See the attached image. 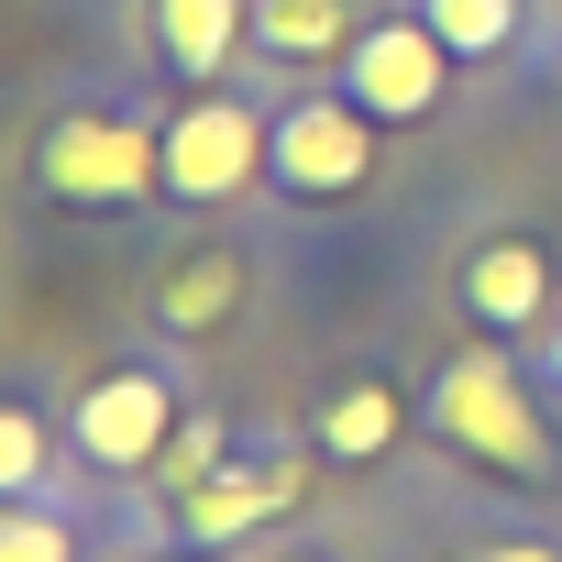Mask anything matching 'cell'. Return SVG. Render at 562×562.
I'll return each instance as SVG.
<instances>
[{
    "label": "cell",
    "instance_id": "cell-1",
    "mask_svg": "<svg viewBox=\"0 0 562 562\" xmlns=\"http://www.w3.org/2000/svg\"><path fill=\"white\" fill-rule=\"evenodd\" d=\"M419 408H430V430H441L463 463L518 474V485H551V430H540V397H529V375H518L507 353H452Z\"/></svg>",
    "mask_w": 562,
    "mask_h": 562
},
{
    "label": "cell",
    "instance_id": "cell-2",
    "mask_svg": "<svg viewBox=\"0 0 562 562\" xmlns=\"http://www.w3.org/2000/svg\"><path fill=\"white\" fill-rule=\"evenodd\" d=\"M188 408H199V397L177 386V364H111V375L78 386V408H67V452H78L89 474H155V452L177 441Z\"/></svg>",
    "mask_w": 562,
    "mask_h": 562
},
{
    "label": "cell",
    "instance_id": "cell-3",
    "mask_svg": "<svg viewBox=\"0 0 562 562\" xmlns=\"http://www.w3.org/2000/svg\"><path fill=\"white\" fill-rule=\"evenodd\" d=\"M34 188L67 199V210H133V199L166 188V133L111 122V111H67V122L34 144Z\"/></svg>",
    "mask_w": 562,
    "mask_h": 562
},
{
    "label": "cell",
    "instance_id": "cell-4",
    "mask_svg": "<svg viewBox=\"0 0 562 562\" xmlns=\"http://www.w3.org/2000/svg\"><path fill=\"white\" fill-rule=\"evenodd\" d=\"M265 166H276L288 199H353L364 166H375V111L364 100H299V111H276Z\"/></svg>",
    "mask_w": 562,
    "mask_h": 562
},
{
    "label": "cell",
    "instance_id": "cell-5",
    "mask_svg": "<svg viewBox=\"0 0 562 562\" xmlns=\"http://www.w3.org/2000/svg\"><path fill=\"white\" fill-rule=\"evenodd\" d=\"M299 496H310V463H299V452H276V441H265V452H221V463L177 496V529H188L199 551H232V540H254L265 518H288Z\"/></svg>",
    "mask_w": 562,
    "mask_h": 562
},
{
    "label": "cell",
    "instance_id": "cell-6",
    "mask_svg": "<svg viewBox=\"0 0 562 562\" xmlns=\"http://www.w3.org/2000/svg\"><path fill=\"white\" fill-rule=\"evenodd\" d=\"M265 133L276 122H254L243 100H188L177 122H166V188L177 199H243L254 188V166H265Z\"/></svg>",
    "mask_w": 562,
    "mask_h": 562
},
{
    "label": "cell",
    "instance_id": "cell-7",
    "mask_svg": "<svg viewBox=\"0 0 562 562\" xmlns=\"http://www.w3.org/2000/svg\"><path fill=\"white\" fill-rule=\"evenodd\" d=\"M441 34L430 23H375V34H353V100L375 111V122H430L441 111Z\"/></svg>",
    "mask_w": 562,
    "mask_h": 562
},
{
    "label": "cell",
    "instance_id": "cell-8",
    "mask_svg": "<svg viewBox=\"0 0 562 562\" xmlns=\"http://www.w3.org/2000/svg\"><path fill=\"white\" fill-rule=\"evenodd\" d=\"M540 310H551V254H540L529 232H496V243L463 254V321H474V331L507 342V331H529Z\"/></svg>",
    "mask_w": 562,
    "mask_h": 562
},
{
    "label": "cell",
    "instance_id": "cell-9",
    "mask_svg": "<svg viewBox=\"0 0 562 562\" xmlns=\"http://www.w3.org/2000/svg\"><path fill=\"white\" fill-rule=\"evenodd\" d=\"M397 430H408V397H397L386 375H353V386L321 397V452H331V463H386Z\"/></svg>",
    "mask_w": 562,
    "mask_h": 562
},
{
    "label": "cell",
    "instance_id": "cell-10",
    "mask_svg": "<svg viewBox=\"0 0 562 562\" xmlns=\"http://www.w3.org/2000/svg\"><path fill=\"white\" fill-rule=\"evenodd\" d=\"M232 310H243V265L232 254H188V265H166V288H155L166 331H221Z\"/></svg>",
    "mask_w": 562,
    "mask_h": 562
},
{
    "label": "cell",
    "instance_id": "cell-11",
    "mask_svg": "<svg viewBox=\"0 0 562 562\" xmlns=\"http://www.w3.org/2000/svg\"><path fill=\"white\" fill-rule=\"evenodd\" d=\"M155 12H166L177 78H221V56H232V34H243V0H155Z\"/></svg>",
    "mask_w": 562,
    "mask_h": 562
},
{
    "label": "cell",
    "instance_id": "cell-12",
    "mask_svg": "<svg viewBox=\"0 0 562 562\" xmlns=\"http://www.w3.org/2000/svg\"><path fill=\"white\" fill-rule=\"evenodd\" d=\"M45 474H56V419L34 397H0V507L45 496Z\"/></svg>",
    "mask_w": 562,
    "mask_h": 562
},
{
    "label": "cell",
    "instance_id": "cell-13",
    "mask_svg": "<svg viewBox=\"0 0 562 562\" xmlns=\"http://www.w3.org/2000/svg\"><path fill=\"white\" fill-rule=\"evenodd\" d=\"M89 540H78V518L56 507V496H12L0 507V562H78Z\"/></svg>",
    "mask_w": 562,
    "mask_h": 562
},
{
    "label": "cell",
    "instance_id": "cell-14",
    "mask_svg": "<svg viewBox=\"0 0 562 562\" xmlns=\"http://www.w3.org/2000/svg\"><path fill=\"white\" fill-rule=\"evenodd\" d=\"M221 452H232V419H221V408H188V419H177V441L155 452V474H144V485H166V496H188V485H199V474H210Z\"/></svg>",
    "mask_w": 562,
    "mask_h": 562
},
{
    "label": "cell",
    "instance_id": "cell-15",
    "mask_svg": "<svg viewBox=\"0 0 562 562\" xmlns=\"http://www.w3.org/2000/svg\"><path fill=\"white\" fill-rule=\"evenodd\" d=\"M430 34H441L452 56H496V45L518 34V0H430Z\"/></svg>",
    "mask_w": 562,
    "mask_h": 562
},
{
    "label": "cell",
    "instance_id": "cell-16",
    "mask_svg": "<svg viewBox=\"0 0 562 562\" xmlns=\"http://www.w3.org/2000/svg\"><path fill=\"white\" fill-rule=\"evenodd\" d=\"M265 45H288V56H331V45H342V12H331V0H265Z\"/></svg>",
    "mask_w": 562,
    "mask_h": 562
},
{
    "label": "cell",
    "instance_id": "cell-17",
    "mask_svg": "<svg viewBox=\"0 0 562 562\" xmlns=\"http://www.w3.org/2000/svg\"><path fill=\"white\" fill-rule=\"evenodd\" d=\"M463 562H562V540H529V529H507V540H485V551H463Z\"/></svg>",
    "mask_w": 562,
    "mask_h": 562
},
{
    "label": "cell",
    "instance_id": "cell-18",
    "mask_svg": "<svg viewBox=\"0 0 562 562\" xmlns=\"http://www.w3.org/2000/svg\"><path fill=\"white\" fill-rule=\"evenodd\" d=\"M144 562H199V551H144Z\"/></svg>",
    "mask_w": 562,
    "mask_h": 562
},
{
    "label": "cell",
    "instance_id": "cell-19",
    "mask_svg": "<svg viewBox=\"0 0 562 562\" xmlns=\"http://www.w3.org/2000/svg\"><path fill=\"white\" fill-rule=\"evenodd\" d=\"M276 562H321V551H276Z\"/></svg>",
    "mask_w": 562,
    "mask_h": 562
},
{
    "label": "cell",
    "instance_id": "cell-20",
    "mask_svg": "<svg viewBox=\"0 0 562 562\" xmlns=\"http://www.w3.org/2000/svg\"><path fill=\"white\" fill-rule=\"evenodd\" d=\"M551 375H562V331H551Z\"/></svg>",
    "mask_w": 562,
    "mask_h": 562
}]
</instances>
